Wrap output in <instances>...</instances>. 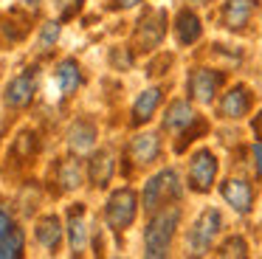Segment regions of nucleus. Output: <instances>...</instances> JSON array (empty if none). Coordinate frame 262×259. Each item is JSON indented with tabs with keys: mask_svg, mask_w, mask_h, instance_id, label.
Returning <instances> with one entry per match:
<instances>
[{
	"mask_svg": "<svg viewBox=\"0 0 262 259\" xmlns=\"http://www.w3.org/2000/svg\"><path fill=\"white\" fill-rule=\"evenodd\" d=\"M181 220V208H166V211L155 214L147 225V256H166L172 245V236H175V225Z\"/></svg>",
	"mask_w": 262,
	"mask_h": 259,
	"instance_id": "obj_1",
	"label": "nucleus"
},
{
	"mask_svg": "<svg viewBox=\"0 0 262 259\" xmlns=\"http://www.w3.org/2000/svg\"><path fill=\"white\" fill-rule=\"evenodd\" d=\"M172 197H181V186H178V175L175 169H164V172H158L155 178L147 180V186H144V208L147 211H152V208H158L164 200H172Z\"/></svg>",
	"mask_w": 262,
	"mask_h": 259,
	"instance_id": "obj_2",
	"label": "nucleus"
},
{
	"mask_svg": "<svg viewBox=\"0 0 262 259\" xmlns=\"http://www.w3.org/2000/svg\"><path fill=\"white\" fill-rule=\"evenodd\" d=\"M136 208H138L136 195H133L130 189H119V191L110 195L107 208H104V220H107L110 228L121 231V228H127V225L136 220Z\"/></svg>",
	"mask_w": 262,
	"mask_h": 259,
	"instance_id": "obj_3",
	"label": "nucleus"
},
{
	"mask_svg": "<svg viewBox=\"0 0 262 259\" xmlns=\"http://www.w3.org/2000/svg\"><path fill=\"white\" fill-rule=\"evenodd\" d=\"M220 223H223L220 211H217V208H206V211L198 217V223L192 225V231H189V245H192L198 253H203L206 248L211 245V240L217 236Z\"/></svg>",
	"mask_w": 262,
	"mask_h": 259,
	"instance_id": "obj_4",
	"label": "nucleus"
},
{
	"mask_svg": "<svg viewBox=\"0 0 262 259\" xmlns=\"http://www.w3.org/2000/svg\"><path fill=\"white\" fill-rule=\"evenodd\" d=\"M37 90V71L34 68H26L20 76H14L6 88V104L9 107H26L31 99H34Z\"/></svg>",
	"mask_w": 262,
	"mask_h": 259,
	"instance_id": "obj_5",
	"label": "nucleus"
},
{
	"mask_svg": "<svg viewBox=\"0 0 262 259\" xmlns=\"http://www.w3.org/2000/svg\"><path fill=\"white\" fill-rule=\"evenodd\" d=\"M189 175H192V189L194 191H209L211 183L217 178V161L209 149H200L198 155L192 158V166H189Z\"/></svg>",
	"mask_w": 262,
	"mask_h": 259,
	"instance_id": "obj_6",
	"label": "nucleus"
},
{
	"mask_svg": "<svg viewBox=\"0 0 262 259\" xmlns=\"http://www.w3.org/2000/svg\"><path fill=\"white\" fill-rule=\"evenodd\" d=\"M223 197H226V203L239 214H248L251 206H254V189H251V183H245V180H226V183H223Z\"/></svg>",
	"mask_w": 262,
	"mask_h": 259,
	"instance_id": "obj_7",
	"label": "nucleus"
},
{
	"mask_svg": "<svg viewBox=\"0 0 262 259\" xmlns=\"http://www.w3.org/2000/svg\"><path fill=\"white\" fill-rule=\"evenodd\" d=\"M217 84H220V73L206 71V68L194 71V73H192V79H189V90H192V96L200 101V104H209V101L214 99Z\"/></svg>",
	"mask_w": 262,
	"mask_h": 259,
	"instance_id": "obj_8",
	"label": "nucleus"
},
{
	"mask_svg": "<svg viewBox=\"0 0 262 259\" xmlns=\"http://www.w3.org/2000/svg\"><path fill=\"white\" fill-rule=\"evenodd\" d=\"M164 23H166L164 11H152L149 17H144L141 26H138V45L141 48H155L164 39V31H166Z\"/></svg>",
	"mask_w": 262,
	"mask_h": 259,
	"instance_id": "obj_9",
	"label": "nucleus"
},
{
	"mask_svg": "<svg viewBox=\"0 0 262 259\" xmlns=\"http://www.w3.org/2000/svg\"><path fill=\"white\" fill-rule=\"evenodd\" d=\"M254 6H256V0H228L223 6V23L228 28H234V31L248 26L251 14H254Z\"/></svg>",
	"mask_w": 262,
	"mask_h": 259,
	"instance_id": "obj_10",
	"label": "nucleus"
},
{
	"mask_svg": "<svg viewBox=\"0 0 262 259\" xmlns=\"http://www.w3.org/2000/svg\"><path fill=\"white\" fill-rule=\"evenodd\" d=\"M248 110H251V93H248V88L228 90V93L223 96V101H220V113L226 118H239V116H245Z\"/></svg>",
	"mask_w": 262,
	"mask_h": 259,
	"instance_id": "obj_11",
	"label": "nucleus"
},
{
	"mask_svg": "<svg viewBox=\"0 0 262 259\" xmlns=\"http://www.w3.org/2000/svg\"><path fill=\"white\" fill-rule=\"evenodd\" d=\"M93 141H96V127H93L91 121H76L74 127H71L68 144H71V149H74L76 155H85V152H91Z\"/></svg>",
	"mask_w": 262,
	"mask_h": 259,
	"instance_id": "obj_12",
	"label": "nucleus"
},
{
	"mask_svg": "<svg viewBox=\"0 0 262 259\" xmlns=\"http://www.w3.org/2000/svg\"><path fill=\"white\" fill-rule=\"evenodd\" d=\"M82 214H85V208L79 203L68 211V234H71V251L74 253H82L85 251V242H88V228H85Z\"/></svg>",
	"mask_w": 262,
	"mask_h": 259,
	"instance_id": "obj_13",
	"label": "nucleus"
},
{
	"mask_svg": "<svg viewBox=\"0 0 262 259\" xmlns=\"http://www.w3.org/2000/svg\"><path fill=\"white\" fill-rule=\"evenodd\" d=\"M37 242H40L42 248H48V251H57L59 240H62V225H59V217H54V214H48V217H42L40 223H37Z\"/></svg>",
	"mask_w": 262,
	"mask_h": 259,
	"instance_id": "obj_14",
	"label": "nucleus"
},
{
	"mask_svg": "<svg viewBox=\"0 0 262 259\" xmlns=\"http://www.w3.org/2000/svg\"><path fill=\"white\" fill-rule=\"evenodd\" d=\"M158 152H161V141H158V135H152V133L138 135V138H133V144H130V155L136 158L138 163L155 161Z\"/></svg>",
	"mask_w": 262,
	"mask_h": 259,
	"instance_id": "obj_15",
	"label": "nucleus"
},
{
	"mask_svg": "<svg viewBox=\"0 0 262 259\" xmlns=\"http://www.w3.org/2000/svg\"><path fill=\"white\" fill-rule=\"evenodd\" d=\"M194 121V110L189 101H172L169 110H166V118H164V127L172 130V133H178V130L189 127V124Z\"/></svg>",
	"mask_w": 262,
	"mask_h": 259,
	"instance_id": "obj_16",
	"label": "nucleus"
},
{
	"mask_svg": "<svg viewBox=\"0 0 262 259\" xmlns=\"http://www.w3.org/2000/svg\"><path fill=\"white\" fill-rule=\"evenodd\" d=\"M79 82H82V73H79L76 59L59 62V68H57V84H59V90H62V96H71L76 88H79Z\"/></svg>",
	"mask_w": 262,
	"mask_h": 259,
	"instance_id": "obj_17",
	"label": "nucleus"
},
{
	"mask_svg": "<svg viewBox=\"0 0 262 259\" xmlns=\"http://www.w3.org/2000/svg\"><path fill=\"white\" fill-rule=\"evenodd\" d=\"M161 104V90L158 88H149L138 96L136 107H133V124H144L149 116L155 113V107Z\"/></svg>",
	"mask_w": 262,
	"mask_h": 259,
	"instance_id": "obj_18",
	"label": "nucleus"
},
{
	"mask_svg": "<svg viewBox=\"0 0 262 259\" xmlns=\"http://www.w3.org/2000/svg\"><path fill=\"white\" fill-rule=\"evenodd\" d=\"M175 31H178V39H181L183 45L194 42V39L200 37V20L194 17V11H181V14H178Z\"/></svg>",
	"mask_w": 262,
	"mask_h": 259,
	"instance_id": "obj_19",
	"label": "nucleus"
},
{
	"mask_svg": "<svg viewBox=\"0 0 262 259\" xmlns=\"http://www.w3.org/2000/svg\"><path fill=\"white\" fill-rule=\"evenodd\" d=\"M113 175V155L110 152H96L91 158V180L96 186H104Z\"/></svg>",
	"mask_w": 262,
	"mask_h": 259,
	"instance_id": "obj_20",
	"label": "nucleus"
},
{
	"mask_svg": "<svg viewBox=\"0 0 262 259\" xmlns=\"http://www.w3.org/2000/svg\"><path fill=\"white\" fill-rule=\"evenodd\" d=\"M17 256H23V231L12 228L0 240V259H17Z\"/></svg>",
	"mask_w": 262,
	"mask_h": 259,
	"instance_id": "obj_21",
	"label": "nucleus"
},
{
	"mask_svg": "<svg viewBox=\"0 0 262 259\" xmlns=\"http://www.w3.org/2000/svg\"><path fill=\"white\" fill-rule=\"evenodd\" d=\"M59 183H62L65 189H76V186L82 183L79 163H76V161H65L62 166H59Z\"/></svg>",
	"mask_w": 262,
	"mask_h": 259,
	"instance_id": "obj_22",
	"label": "nucleus"
},
{
	"mask_svg": "<svg viewBox=\"0 0 262 259\" xmlns=\"http://www.w3.org/2000/svg\"><path fill=\"white\" fill-rule=\"evenodd\" d=\"M59 39V23H46L40 31V51H48Z\"/></svg>",
	"mask_w": 262,
	"mask_h": 259,
	"instance_id": "obj_23",
	"label": "nucleus"
},
{
	"mask_svg": "<svg viewBox=\"0 0 262 259\" xmlns=\"http://www.w3.org/2000/svg\"><path fill=\"white\" fill-rule=\"evenodd\" d=\"M220 256H245V240L231 236L226 245H220Z\"/></svg>",
	"mask_w": 262,
	"mask_h": 259,
	"instance_id": "obj_24",
	"label": "nucleus"
},
{
	"mask_svg": "<svg viewBox=\"0 0 262 259\" xmlns=\"http://www.w3.org/2000/svg\"><path fill=\"white\" fill-rule=\"evenodd\" d=\"M82 3H85V0H57V9H59V14L68 20V17H74L76 11L82 9Z\"/></svg>",
	"mask_w": 262,
	"mask_h": 259,
	"instance_id": "obj_25",
	"label": "nucleus"
},
{
	"mask_svg": "<svg viewBox=\"0 0 262 259\" xmlns=\"http://www.w3.org/2000/svg\"><path fill=\"white\" fill-rule=\"evenodd\" d=\"M12 228H14V225H12V217H9V211H6V208H0V240H3V236H6Z\"/></svg>",
	"mask_w": 262,
	"mask_h": 259,
	"instance_id": "obj_26",
	"label": "nucleus"
},
{
	"mask_svg": "<svg viewBox=\"0 0 262 259\" xmlns=\"http://www.w3.org/2000/svg\"><path fill=\"white\" fill-rule=\"evenodd\" d=\"M141 0H113V9H133V6H138Z\"/></svg>",
	"mask_w": 262,
	"mask_h": 259,
	"instance_id": "obj_27",
	"label": "nucleus"
},
{
	"mask_svg": "<svg viewBox=\"0 0 262 259\" xmlns=\"http://www.w3.org/2000/svg\"><path fill=\"white\" fill-rule=\"evenodd\" d=\"M254 161H256V172H259V178H262V146L259 144L254 146Z\"/></svg>",
	"mask_w": 262,
	"mask_h": 259,
	"instance_id": "obj_28",
	"label": "nucleus"
},
{
	"mask_svg": "<svg viewBox=\"0 0 262 259\" xmlns=\"http://www.w3.org/2000/svg\"><path fill=\"white\" fill-rule=\"evenodd\" d=\"M254 130H256V135L262 138V118H256V121H254Z\"/></svg>",
	"mask_w": 262,
	"mask_h": 259,
	"instance_id": "obj_29",
	"label": "nucleus"
},
{
	"mask_svg": "<svg viewBox=\"0 0 262 259\" xmlns=\"http://www.w3.org/2000/svg\"><path fill=\"white\" fill-rule=\"evenodd\" d=\"M20 3H26V6H31V9H37V3H40V0H20Z\"/></svg>",
	"mask_w": 262,
	"mask_h": 259,
	"instance_id": "obj_30",
	"label": "nucleus"
}]
</instances>
